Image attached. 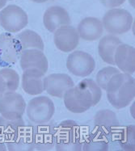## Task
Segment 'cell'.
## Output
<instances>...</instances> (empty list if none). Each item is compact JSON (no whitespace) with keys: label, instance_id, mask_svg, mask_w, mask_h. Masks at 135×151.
Listing matches in <instances>:
<instances>
[{"label":"cell","instance_id":"6da1fadb","mask_svg":"<svg viewBox=\"0 0 135 151\" xmlns=\"http://www.w3.org/2000/svg\"><path fill=\"white\" fill-rule=\"evenodd\" d=\"M102 97L101 88L95 81L85 78L66 91L63 99L66 108L73 113H83L98 104Z\"/></svg>","mask_w":135,"mask_h":151},{"label":"cell","instance_id":"7a4b0ae2","mask_svg":"<svg viewBox=\"0 0 135 151\" xmlns=\"http://www.w3.org/2000/svg\"><path fill=\"white\" fill-rule=\"evenodd\" d=\"M106 95L111 105L117 109L127 107L135 98V80L131 74L118 73L108 81Z\"/></svg>","mask_w":135,"mask_h":151},{"label":"cell","instance_id":"3957f363","mask_svg":"<svg viewBox=\"0 0 135 151\" xmlns=\"http://www.w3.org/2000/svg\"><path fill=\"white\" fill-rule=\"evenodd\" d=\"M54 148L57 151L83 150L80 128L74 120H64L57 126Z\"/></svg>","mask_w":135,"mask_h":151},{"label":"cell","instance_id":"277c9868","mask_svg":"<svg viewBox=\"0 0 135 151\" xmlns=\"http://www.w3.org/2000/svg\"><path fill=\"white\" fill-rule=\"evenodd\" d=\"M102 24L108 32L113 35H121L130 30L133 16L127 10L113 8L105 13Z\"/></svg>","mask_w":135,"mask_h":151},{"label":"cell","instance_id":"5b68a950","mask_svg":"<svg viewBox=\"0 0 135 151\" xmlns=\"http://www.w3.org/2000/svg\"><path fill=\"white\" fill-rule=\"evenodd\" d=\"M28 22L27 13L17 5H8L0 12V25L10 33H16L23 30Z\"/></svg>","mask_w":135,"mask_h":151},{"label":"cell","instance_id":"8992f818","mask_svg":"<svg viewBox=\"0 0 135 151\" xmlns=\"http://www.w3.org/2000/svg\"><path fill=\"white\" fill-rule=\"evenodd\" d=\"M25 110L28 119L32 123L41 124L51 120L55 111V107L49 97L40 96L31 99Z\"/></svg>","mask_w":135,"mask_h":151},{"label":"cell","instance_id":"52a82bcc","mask_svg":"<svg viewBox=\"0 0 135 151\" xmlns=\"http://www.w3.org/2000/svg\"><path fill=\"white\" fill-rule=\"evenodd\" d=\"M26 106L24 97L15 91L3 94L0 97V114L6 120L23 118Z\"/></svg>","mask_w":135,"mask_h":151},{"label":"cell","instance_id":"ba28073f","mask_svg":"<svg viewBox=\"0 0 135 151\" xmlns=\"http://www.w3.org/2000/svg\"><path fill=\"white\" fill-rule=\"evenodd\" d=\"M66 67L71 74L78 77H87L95 70V62L89 53L83 51H74L69 54Z\"/></svg>","mask_w":135,"mask_h":151},{"label":"cell","instance_id":"9c48e42d","mask_svg":"<svg viewBox=\"0 0 135 151\" xmlns=\"http://www.w3.org/2000/svg\"><path fill=\"white\" fill-rule=\"evenodd\" d=\"M36 150L49 151L55 147L57 125L54 121L33 123Z\"/></svg>","mask_w":135,"mask_h":151},{"label":"cell","instance_id":"30bf717a","mask_svg":"<svg viewBox=\"0 0 135 151\" xmlns=\"http://www.w3.org/2000/svg\"><path fill=\"white\" fill-rule=\"evenodd\" d=\"M74 86V81L68 74H52L44 78L45 91L53 97L63 98L66 91Z\"/></svg>","mask_w":135,"mask_h":151},{"label":"cell","instance_id":"8fae6325","mask_svg":"<svg viewBox=\"0 0 135 151\" xmlns=\"http://www.w3.org/2000/svg\"><path fill=\"white\" fill-rule=\"evenodd\" d=\"M53 35V41L56 47L61 52L74 51L79 42V35L74 27L65 25L58 28Z\"/></svg>","mask_w":135,"mask_h":151},{"label":"cell","instance_id":"7c38bea8","mask_svg":"<svg viewBox=\"0 0 135 151\" xmlns=\"http://www.w3.org/2000/svg\"><path fill=\"white\" fill-rule=\"evenodd\" d=\"M19 58L16 48L15 36L10 32L0 35V67H8L14 65Z\"/></svg>","mask_w":135,"mask_h":151},{"label":"cell","instance_id":"4fadbf2b","mask_svg":"<svg viewBox=\"0 0 135 151\" xmlns=\"http://www.w3.org/2000/svg\"><path fill=\"white\" fill-rule=\"evenodd\" d=\"M43 23L48 31L54 32L62 26L70 25L71 18L66 10L63 7L53 6L45 11L43 16Z\"/></svg>","mask_w":135,"mask_h":151},{"label":"cell","instance_id":"5bb4252c","mask_svg":"<svg viewBox=\"0 0 135 151\" xmlns=\"http://www.w3.org/2000/svg\"><path fill=\"white\" fill-rule=\"evenodd\" d=\"M45 74L35 68L24 70L22 75V88L30 96L40 95L45 91L44 88Z\"/></svg>","mask_w":135,"mask_h":151},{"label":"cell","instance_id":"9a60e30c","mask_svg":"<svg viewBox=\"0 0 135 151\" xmlns=\"http://www.w3.org/2000/svg\"><path fill=\"white\" fill-rule=\"evenodd\" d=\"M114 63L123 73L132 74L135 72L134 47L121 44L114 54Z\"/></svg>","mask_w":135,"mask_h":151},{"label":"cell","instance_id":"2e32d148","mask_svg":"<svg viewBox=\"0 0 135 151\" xmlns=\"http://www.w3.org/2000/svg\"><path fill=\"white\" fill-rule=\"evenodd\" d=\"M19 64L23 70L35 68L45 74L48 70V60L43 51L35 49L25 50L19 55Z\"/></svg>","mask_w":135,"mask_h":151},{"label":"cell","instance_id":"e0dca14e","mask_svg":"<svg viewBox=\"0 0 135 151\" xmlns=\"http://www.w3.org/2000/svg\"><path fill=\"white\" fill-rule=\"evenodd\" d=\"M6 149L9 151H33L36 150L34 137L33 124L26 126L15 138L6 142Z\"/></svg>","mask_w":135,"mask_h":151},{"label":"cell","instance_id":"ac0fdd59","mask_svg":"<svg viewBox=\"0 0 135 151\" xmlns=\"http://www.w3.org/2000/svg\"><path fill=\"white\" fill-rule=\"evenodd\" d=\"M77 32L83 40L95 41L101 38L104 27L100 19L95 17H87L81 20Z\"/></svg>","mask_w":135,"mask_h":151},{"label":"cell","instance_id":"d6986e66","mask_svg":"<svg viewBox=\"0 0 135 151\" xmlns=\"http://www.w3.org/2000/svg\"><path fill=\"white\" fill-rule=\"evenodd\" d=\"M94 122L95 130L105 134L106 137L112 135L119 125L116 113L108 109L97 111L94 116Z\"/></svg>","mask_w":135,"mask_h":151},{"label":"cell","instance_id":"ffe728a7","mask_svg":"<svg viewBox=\"0 0 135 151\" xmlns=\"http://www.w3.org/2000/svg\"><path fill=\"white\" fill-rule=\"evenodd\" d=\"M15 40L19 55L25 50L35 49L44 51L45 49L43 40L40 35L30 29H27L17 34V36H15Z\"/></svg>","mask_w":135,"mask_h":151},{"label":"cell","instance_id":"44dd1931","mask_svg":"<svg viewBox=\"0 0 135 151\" xmlns=\"http://www.w3.org/2000/svg\"><path fill=\"white\" fill-rule=\"evenodd\" d=\"M121 44H122L121 40L113 34L106 35L100 40L98 45L99 55L105 63L115 65L114 54Z\"/></svg>","mask_w":135,"mask_h":151},{"label":"cell","instance_id":"7402d4cb","mask_svg":"<svg viewBox=\"0 0 135 151\" xmlns=\"http://www.w3.org/2000/svg\"><path fill=\"white\" fill-rule=\"evenodd\" d=\"M25 128L23 118L18 120H6L0 116V138L5 143L15 138Z\"/></svg>","mask_w":135,"mask_h":151},{"label":"cell","instance_id":"603a6c76","mask_svg":"<svg viewBox=\"0 0 135 151\" xmlns=\"http://www.w3.org/2000/svg\"><path fill=\"white\" fill-rule=\"evenodd\" d=\"M19 76L12 68L3 67L0 70V95L13 92L18 89Z\"/></svg>","mask_w":135,"mask_h":151},{"label":"cell","instance_id":"cb8c5ba5","mask_svg":"<svg viewBox=\"0 0 135 151\" xmlns=\"http://www.w3.org/2000/svg\"><path fill=\"white\" fill-rule=\"evenodd\" d=\"M108 149L107 137L99 131L94 130L83 145L84 151H104Z\"/></svg>","mask_w":135,"mask_h":151},{"label":"cell","instance_id":"d4e9b609","mask_svg":"<svg viewBox=\"0 0 135 151\" xmlns=\"http://www.w3.org/2000/svg\"><path fill=\"white\" fill-rule=\"evenodd\" d=\"M117 139L125 150H134V125H129L120 130Z\"/></svg>","mask_w":135,"mask_h":151},{"label":"cell","instance_id":"484cf974","mask_svg":"<svg viewBox=\"0 0 135 151\" xmlns=\"http://www.w3.org/2000/svg\"><path fill=\"white\" fill-rule=\"evenodd\" d=\"M120 72L121 71L118 69L113 67V66H107V67L103 68L96 74V82L95 83L102 90L105 91L106 86H107L108 81L111 79V78Z\"/></svg>","mask_w":135,"mask_h":151},{"label":"cell","instance_id":"4316f807","mask_svg":"<svg viewBox=\"0 0 135 151\" xmlns=\"http://www.w3.org/2000/svg\"><path fill=\"white\" fill-rule=\"evenodd\" d=\"M100 2L105 6L113 9L122 5L126 2V0H100Z\"/></svg>","mask_w":135,"mask_h":151},{"label":"cell","instance_id":"83f0119b","mask_svg":"<svg viewBox=\"0 0 135 151\" xmlns=\"http://www.w3.org/2000/svg\"><path fill=\"white\" fill-rule=\"evenodd\" d=\"M7 149H6V145L5 142L0 138V151H6Z\"/></svg>","mask_w":135,"mask_h":151},{"label":"cell","instance_id":"f1b7e54d","mask_svg":"<svg viewBox=\"0 0 135 151\" xmlns=\"http://www.w3.org/2000/svg\"><path fill=\"white\" fill-rule=\"evenodd\" d=\"M7 1L8 0H0V9H2V8H3L5 6V5L7 3Z\"/></svg>","mask_w":135,"mask_h":151},{"label":"cell","instance_id":"f546056e","mask_svg":"<svg viewBox=\"0 0 135 151\" xmlns=\"http://www.w3.org/2000/svg\"><path fill=\"white\" fill-rule=\"evenodd\" d=\"M31 1H32V2H34V3H45V2H47L48 0H31Z\"/></svg>","mask_w":135,"mask_h":151},{"label":"cell","instance_id":"4dcf8cb0","mask_svg":"<svg viewBox=\"0 0 135 151\" xmlns=\"http://www.w3.org/2000/svg\"><path fill=\"white\" fill-rule=\"evenodd\" d=\"M1 96H1V95H0V97H1Z\"/></svg>","mask_w":135,"mask_h":151},{"label":"cell","instance_id":"1f68e13d","mask_svg":"<svg viewBox=\"0 0 135 151\" xmlns=\"http://www.w3.org/2000/svg\"><path fill=\"white\" fill-rule=\"evenodd\" d=\"M11 1H12V0H11Z\"/></svg>","mask_w":135,"mask_h":151}]
</instances>
